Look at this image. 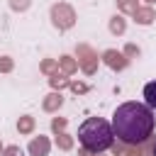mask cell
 Masks as SVG:
<instances>
[{
	"label": "cell",
	"mask_w": 156,
	"mask_h": 156,
	"mask_svg": "<svg viewBox=\"0 0 156 156\" xmlns=\"http://www.w3.org/2000/svg\"><path fill=\"white\" fill-rule=\"evenodd\" d=\"M154 129H156L154 110L144 102L129 100L112 112V132L119 149H136L139 154L144 149L151 151V144L156 139Z\"/></svg>",
	"instance_id": "1"
},
{
	"label": "cell",
	"mask_w": 156,
	"mask_h": 156,
	"mask_svg": "<svg viewBox=\"0 0 156 156\" xmlns=\"http://www.w3.org/2000/svg\"><path fill=\"white\" fill-rule=\"evenodd\" d=\"M78 144L88 154H102V151L112 149L115 146L112 122H107L102 117H88L78 127Z\"/></svg>",
	"instance_id": "2"
},
{
	"label": "cell",
	"mask_w": 156,
	"mask_h": 156,
	"mask_svg": "<svg viewBox=\"0 0 156 156\" xmlns=\"http://www.w3.org/2000/svg\"><path fill=\"white\" fill-rule=\"evenodd\" d=\"M144 105H149L151 110H156V80H149L144 85Z\"/></svg>",
	"instance_id": "3"
},
{
	"label": "cell",
	"mask_w": 156,
	"mask_h": 156,
	"mask_svg": "<svg viewBox=\"0 0 156 156\" xmlns=\"http://www.w3.org/2000/svg\"><path fill=\"white\" fill-rule=\"evenodd\" d=\"M151 156H156V139H154V144H151V151H149Z\"/></svg>",
	"instance_id": "4"
}]
</instances>
